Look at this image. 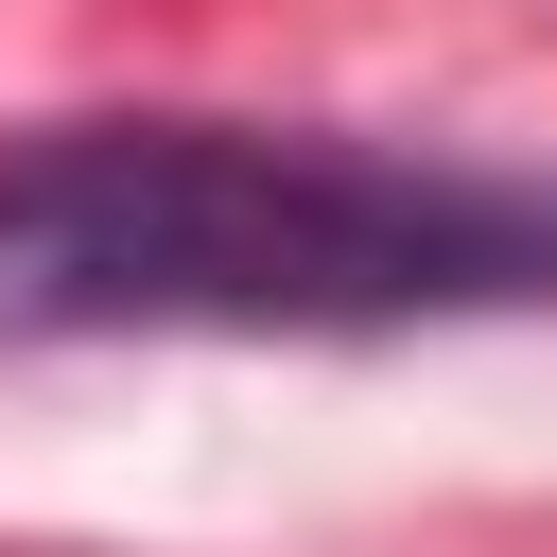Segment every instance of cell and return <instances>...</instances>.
I'll return each mask as SVG.
<instances>
[{
	"instance_id": "1",
	"label": "cell",
	"mask_w": 557,
	"mask_h": 557,
	"mask_svg": "<svg viewBox=\"0 0 557 557\" xmlns=\"http://www.w3.org/2000/svg\"><path fill=\"white\" fill-rule=\"evenodd\" d=\"M557 296V174L313 122H52L0 139V348L104 331H435Z\"/></svg>"
}]
</instances>
